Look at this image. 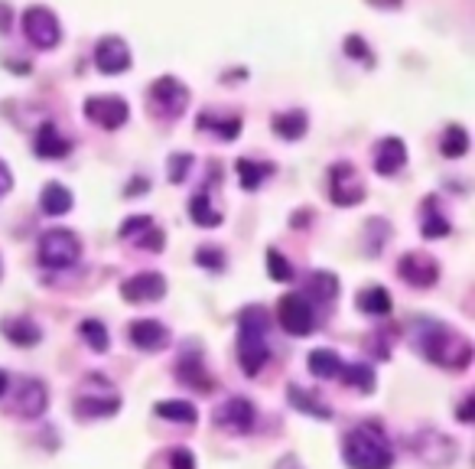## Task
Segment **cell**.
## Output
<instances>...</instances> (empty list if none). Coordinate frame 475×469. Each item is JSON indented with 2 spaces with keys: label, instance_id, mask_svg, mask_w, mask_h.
<instances>
[{
  "label": "cell",
  "instance_id": "cell-35",
  "mask_svg": "<svg viewBox=\"0 0 475 469\" xmlns=\"http://www.w3.org/2000/svg\"><path fill=\"white\" fill-rule=\"evenodd\" d=\"M79 336L89 342L91 352H108V349H111V342H108V330H105L101 320H81Z\"/></svg>",
  "mask_w": 475,
  "mask_h": 469
},
{
  "label": "cell",
  "instance_id": "cell-3",
  "mask_svg": "<svg viewBox=\"0 0 475 469\" xmlns=\"http://www.w3.org/2000/svg\"><path fill=\"white\" fill-rule=\"evenodd\" d=\"M420 352L430 362L443 365V368H456V372H466L469 362H472V342L443 323L420 326Z\"/></svg>",
  "mask_w": 475,
  "mask_h": 469
},
{
  "label": "cell",
  "instance_id": "cell-11",
  "mask_svg": "<svg viewBox=\"0 0 475 469\" xmlns=\"http://www.w3.org/2000/svg\"><path fill=\"white\" fill-rule=\"evenodd\" d=\"M365 183L362 177H358V170H355L352 163H336L329 170V199L336 206H358L365 199Z\"/></svg>",
  "mask_w": 475,
  "mask_h": 469
},
{
  "label": "cell",
  "instance_id": "cell-45",
  "mask_svg": "<svg viewBox=\"0 0 475 469\" xmlns=\"http://www.w3.org/2000/svg\"><path fill=\"white\" fill-rule=\"evenodd\" d=\"M10 30V7L7 4H0V33Z\"/></svg>",
  "mask_w": 475,
  "mask_h": 469
},
{
  "label": "cell",
  "instance_id": "cell-17",
  "mask_svg": "<svg viewBox=\"0 0 475 469\" xmlns=\"http://www.w3.org/2000/svg\"><path fill=\"white\" fill-rule=\"evenodd\" d=\"M128 336L140 352H160V349L169 346V330L160 320H134L128 326Z\"/></svg>",
  "mask_w": 475,
  "mask_h": 469
},
{
  "label": "cell",
  "instance_id": "cell-9",
  "mask_svg": "<svg viewBox=\"0 0 475 469\" xmlns=\"http://www.w3.org/2000/svg\"><path fill=\"white\" fill-rule=\"evenodd\" d=\"M81 111H85V118H89L91 124H98V128L105 130L124 128L130 118V108L121 95H91L89 101L81 105Z\"/></svg>",
  "mask_w": 475,
  "mask_h": 469
},
{
  "label": "cell",
  "instance_id": "cell-24",
  "mask_svg": "<svg viewBox=\"0 0 475 469\" xmlns=\"http://www.w3.org/2000/svg\"><path fill=\"white\" fill-rule=\"evenodd\" d=\"M420 232H423V238H446L452 232L450 219H446L440 203H436V196H427L423 206H420Z\"/></svg>",
  "mask_w": 475,
  "mask_h": 469
},
{
  "label": "cell",
  "instance_id": "cell-8",
  "mask_svg": "<svg viewBox=\"0 0 475 469\" xmlns=\"http://www.w3.org/2000/svg\"><path fill=\"white\" fill-rule=\"evenodd\" d=\"M277 320H280L283 332L309 336L316 330V307L307 300V293H283L277 303Z\"/></svg>",
  "mask_w": 475,
  "mask_h": 469
},
{
  "label": "cell",
  "instance_id": "cell-30",
  "mask_svg": "<svg viewBox=\"0 0 475 469\" xmlns=\"http://www.w3.org/2000/svg\"><path fill=\"white\" fill-rule=\"evenodd\" d=\"M342 359H338L336 349H313L309 352V372L316 375V378H338V372H342Z\"/></svg>",
  "mask_w": 475,
  "mask_h": 469
},
{
  "label": "cell",
  "instance_id": "cell-41",
  "mask_svg": "<svg viewBox=\"0 0 475 469\" xmlns=\"http://www.w3.org/2000/svg\"><path fill=\"white\" fill-rule=\"evenodd\" d=\"M14 189V173H10V167L4 160H0V199Z\"/></svg>",
  "mask_w": 475,
  "mask_h": 469
},
{
  "label": "cell",
  "instance_id": "cell-13",
  "mask_svg": "<svg viewBox=\"0 0 475 469\" xmlns=\"http://www.w3.org/2000/svg\"><path fill=\"white\" fill-rule=\"evenodd\" d=\"M134 56H130V46L128 40L121 36H101L95 46V69L101 75H121L130 69Z\"/></svg>",
  "mask_w": 475,
  "mask_h": 469
},
{
  "label": "cell",
  "instance_id": "cell-21",
  "mask_svg": "<svg viewBox=\"0 0 475 469\" xmlns=\"http://www.w3.org/2000/svg\"><path fill=\"white\" fill-rule=\"evenodd\" d=\"M0 332H4L16 349L40 346V340H43V330L33 323L30 316H4V320H0Z\"/></svg>",
  "mask_w": 475,
  "mask_h": 469
},
{
  "label": "cell",
  "instance_id": "cell-42",
  "mask_svg": "<svg viewBox=\"0 0 475 469\" xmlns=\"http://www.w3.org/2000/svg\"><path fill=\"white\" fill-rule=\"evenodd\" d=\"M472 411H475V397L469 395L466 401L460 405V421H462V424H472Z\"/></svg>",
  "mask_w": 475,
  "mask_h": 469
},
{
  "label": "cell",
  "instance_id": "cell-46",
  "mask_svg": "<svg viewBox=\"0 0 475 469\" xmlns=\"http://www.w3.org/2000/svg\"><path fill=\"white\" fill-rule=\"evenodd\" d=\"M7 388H10V375L4 372V368H0V397L7 395Z\"/></svg>",
  "mask_w": 475,
  "mask_h": 469
},
{
  "label": "cell",
  "instance_id": "cell-20",
  "mask_svg": "<svg viewBox=\"0 0 475 469\" xmlns=\"http://www.w3.org/2000/svg\"><path fill=\"white\" fill-rule=\"evenodd\" d=\"M176 378L179 385H189L193 391H202V395H209L212 388H215V381H212L209 368H205V362H202L199 349H193V356L185 352L183 359L176 362Z\"/></svg>",
  "mask_w": 475,
  "mask_h": 469
},
{
  "label": "cell",
  "instance_id": "cell-5",
  "mask_svg": "<svg viewBox=\"0 0 475 469\" xmlns=\"http://www.w3.org/2000/svg\"><path fill=\"white\" fill-rule=\"evenodd\" d=\"M36 258L46 271H69L81 258V242L72 228H49L36 244Z\"/></svg>",
  "mask_w": 475,
  "mask_h": 469
},
{
  "label": "cell",
  "instance_id": "cell-25",
  "mask_svg": "<svg viewBox=\"0 0 475 469\" xmlns=\"http://www.w3.org/2000/svg\"><path fill=\"white\" fill-rule=\"evenodd\" d=\"M287 401H290L297 411L316 417V421H332V407L326 405V401H322L316 391H307V388H299V385H290V388H287Z\"/></svg>",
  "mask_w": 475,
  "mask_h": 469
},
{
  "label": "cell",
  "instance_id": "cell-40",
  "mask_svg": "<svg viewBox=\"0 0 475 469\" xmlns=\"http://www.w3.org/2000/svg\"><path fill=\"white\" fill-rule=\"evenodd\" d=\"M169 469H195V456L185 450V446H176L169 454Z\"/></svg>",
  "mask_w": 475,
  "mask_h": 469
},
{
  "label": "cell",
  "instance_id": "cell-14",
  "mask_svg": "<svg viewBox=\"0 0 475 469\" xmlns=\"http://www.w3.org/2000/svg\"><path fill=\"white\" fill-rule=\"evenodd\" d=\"M118 234H121L124 242L138 244V248H144V251L166 248V234L157 228V222L150 219V215H130V219H124L121 228H118Z\"/></svg>",
  "mask_w": 475,
  "mask_h": 469
},
{
  "label": "cell",
  "instance_id": "cell-36",
  "mask_svg": "<svg viewBox=\"0 0 475 469\" xmlns=\"http://www.w3.org/2000/svg\"><path fill=\"white\" fill-rule=\"evenodd\" d=\"M264 261H267V274L274 277L277 283H290V281H293V274H297V271H293L290 261L283 258V254H280V251H277V248H267Z\"/></svg>",
  "mask_w": 475,
  "mask_h": 469
},
{
  "label": "cell",
  "instance_id": "cell-33",
  "mask_svg": "<svg viewBox=\"0 0 475 469\" xmlns=\"http://www.w3.org/2000/svg\"><path fill=\"white\" fill-rule=\"evenodd\" d=\"M338 378L346 381L348 388L362 391V395H368V391H375V368L365 362H352V365H342V372H338Z\"/></svg>",
  "mask_w": 475,
  "mask_h": 469
},
{
  "label": "cell",
  "instance_id": "cell-32",
  "mask_svg": "<svg viewBox=\"0 0 475 469\" xmlns=\"http://www.w3.org/2000/svg\"><path fill=\"white\" fill-rule=\"evenodd\" d=\"M440 154L446 160H460V157L469 154V130L462 124H450L443 130V138H440Z\"/></svg>",
  "mask_w": 475,
  "mask_h": 469
},
{
  "label": "cell",
  "instance_id": "cell-15",
  "mask_svg": "<svg viewBox=\"0 0 475 469\" xmlns=\"http://www.w3.org/2000/svg\"><path fill=\"white\" fill-rule=\"evenodd\" d=\"M121 297L128 303H157L166 297V277L157 271H140L121 283Z\"/></svg>",
  "mask_w": 475,
  "mask_h": 469
},
{
  "label": "cell",
  "instance_id": "cell-6",
  "mask_svg": "<svg viewBox=\"0 0 475 469\" xmlns=\"http://www.w3.org/2000/svg\"><path fill=\"white\" fill-rule=\"evenodd\" d=\"M147 101H150V111L163 121H176L183 118L185 108H189V89L176 75H160V79L147 89Z\"/></svg>",
  "mask_w": 475,
  "mask_h": 469
},
{
  "label": "cell",
  "instance_id": "cell-18",
  "mask_svg": "<svg viewBox=\"0 0 475 469\" xmlns=\"http://www.w3.org/2000/svg\"><path fill=\"white\" fill-rule=\"evenodd\" d=\"M49 407V395H46V385L40 378H24L20 381V391L14 397V411L20 417H43Z\"/></svg>",
  "mask_w": 475,
  "mask_h": 469
},
{
  "label": "cell",
  "instance_id": "cell-26",
  "mask_svg": "<svg viewBox=\"0 0 475 469\" xmlns=\"http://www.w3.org/2000/svg\"><path fill=\"white\" fill-rule=\"evenodd\" d=\"M355 307L362 310L365 316H387L391 313V293H387L381 283H371V287H362V291H358Z\"/></svg>",
  "mask_w": 475,
  "mask_h": 469
},
{
  "label": "cell",
  "instance_id": "cell-22",
  "mask_svg": "<svg viewBox=\"0 0 475 469\" xmlns=\"http://www.w3.org/2000/svg\"><path fill=\"white\" fill-rule=\"evenodd\" d=\"M271 128H274V134L280 140H303L309 130V118L303 108H287V111H277L274 121H271Z\"/></svg>",
  "mask_w": 475,
  "mask_h": 469
},
{
  "label": "cell",
  "instance_id": "cell-29",
  "mask_svg": "<svg viewBox=\"0 0 475 469\" xmlns=\"http://www.w3.org/2000/svg\"><path fill=\"white\" fill-rule=\"evenodd\" d=\"M189 219L199 228H218L222 225V212L215 209L209 193H195L193 199H189Z\"/></svg>",
  "mask_w": 475,
  "mask_h": 469
},
{
  "label": "cell",
  "instance_id": "cell-43",
  "mask_svg": "<svg viewBox=\"0 0 475 469\" xmlns=\"http://www.w3.org/2000/svg\"><path fill=\"white\" fill-rule=\"evenodd\" d=\"M130 183H134V187H128V189H124V196H134V193H138V196H144L147 189H150V187H147V179H144V177H134V179H130Z\"/></svg>",
  "mask_w": 475,
  "mask_h": 469
},
{
  "label": "cell",
  "instance_id": "cell-28",
  "mask_svg": "<svg viewBox=\"0 0 475 469\" xmlns=\"http://www.w3.org/2000/svg\"><path fill=\"white\" fill-rule=\"evenodd\" d=\"M199 128H209L212 134H218L222 140H234L242 134V118L238 114H199Z\"/></svg>",
  "mask_w": 475,
  "mask_h": 469
},
{
  "label": "cell",
  "instance_id": "cell-16",
  "mask_svg": "<svg viewBox=\"0 0 475 469\" xmlns=\"http://www.w3.org/2000/svg\"><path fill=\"white\" fill-rule=\"evenodd\" d=\"M33 150H36L40 160H65L69 150H72V144H69V138L59 130V124L43 121L40 130H36V138H33Z\"/></svg>",
  "mask_w": 475,
  "mask_h": 469
},
{
  "label": "cell",
  "instance_id": "cell-23",
  "mask_svg": "<svg viewBox=\"0 0 475 469\" xmlns=\"http://www.w3.org/2000/svg\"><path fill=\"white\" fill-rule=\"evenodd\" d=\"M234 173H238V187L248 189V193H258V189L267 183V177H274V163L251 160V157H238V163H234Z\"/></svg>",
  "mask_w": 475,
  "mask_h": 469
},
{
  "label": "cell",
  "instance_id": "cell-27",
  "mask_svg": "<svg viewBox=\"0 0 475 469\" xmlns=\"http://www.w3.org/2000/svg\"><path fill=\"white\" fill-rule=\"evenodd\" d=\"M72 193L62 187V183H46L40 193V209L46 215H65V212H72Z\"/></svg>",
  "mask_w": 475,
  "mask_h": 469
},
{
  "label": "cell",
  "instance_id": "cell-37",
  "mask_svg": "<svg viewBox=\"0 0 475 469\" xmlns=\"http://www.w3.org/2000/svg\"><path fill=\"white\" fill-rule=\"evenodd\" d=\"M195 264L222 274V271H225V251L215 248V244H202V248H195Z\"/></svg>",
  "mask_w": 475,
  "mask_h": 469
},
{
  "label": "cell",
  "instance_id": "cell-44",
  "mask_svg": "<svg viewBox=\"0 0 475 469\" xmlns=\"http://www.w3.org/2000/svg\"><path fill=\"white\" fill-rule=\"evenodd\" d=\"M277 469H303V463H299L293 454H287V456H280V463H277Z\"/></svg>",
  "mask_w": 475,
  "mask_h": 469
},
{
  "label": "cell",
  "instance_id": "cell-34",
  "mask_svg": "<svg viewBox=\"0 0 475 469\" xmlns=\"http://www.w3.org/2000/svg\"><path fill=\"white\" fill-rule=\"evenodd\" d=\"M309 293H313L319 303H329L338 297V277L332 271H313L309 274Z\"/></svg>",
  "mask_w": 475,
  "mask_h": 469
},
{
  "label": "cell",
  "instance_id": "cell-39",
  "mask_svg": "<svg viewBox=\"0 0 475 469\" xmlns=\"http://www.w3.org/2000/svg\"><path fill=\"white\" fill-rule=\"evenodd\" d=\"M342 49H346V56H352V59H362V62H375V56H371V46L362 40V36H346Z\"/></svg>",
  "mask_w": 475,
  "mask_h": 469
},
{
  "label": "cell",
  "instance_id": "cell-12",
  "mask_svg": "<svg viewBox=\"0 0 475 469\" xmlns=\"http://www.w3.org/2000/svg\"><path fill=\"white\" fill-rule=\"evenodd\" d=\"M212 421H215V427L228 430V434H248L254 427V421H258V411H254L248 397H228V401H222L215 407Z\"/></svg>",
  "mask_w": 475,
  "mask_h": 469
},
{
  "label": "cell",
  "instance_id": "cell-19",
  "mask_svg": "<svg viewBox=\"0 0 475 469\" xmlns=\"http://www.w3.org/2000/svg\"><path fill=\"white\" fill-rule=\"evenodd\" d=\"M375 173L381 177H394V173L404 170V163H407V144L401 138H381L375 144Z\"/></svg>",
  "mask_w": 475,
  "mask_h": 469
},
{
  "label": "cell",
  "instance_id": "cell-38",
  "mask_svg": "<svg viewBox=\"0 0 475 469\" xmlns=\"http://www.w3.org/2000/svg\"><path fill=\"white\" fill-rule=\"evenodd\" d=\"M193 170V154H173L169 157V183H183L185 179V173Z\"/></svg>",
  "mask_w": 475,
  "mask_h": 469
},
{
  "label": "cell",
  "instance_id": "cell-2",
  "mask_svg": "<svg viewBox=\"0 0 475 469\" xmlns=\"http://www.w3.org/2000/svg\"><path fill=\"white\" fill-rule=\"evenodd\" d=\"M342 456L352 469H391L394 450L378 424H358L346 434Z\"/></svg>",
  "mask_w": 475,
  "mask_h": 469
},
{
  "label": "cell",
  "instance_id": "cell-10",
  "mask_svg": "<svg viewBox=\"0 0 475 469\" xmlns=\"http://www.w3.org/2000/svg\"><path fill=\"white\" fill-rule=\"evenodd\" d=\"M397 277L404 283H411L417 291H427L440 281V264H436L433 254H423V251H407L397 261Z\"/></svg>",
  "mask_w": 475,
  "mask_h": 469
},
{
  "label": "cell",
  "instance_id": "cell-7",
  "mask_svg": "<svg viewBox=\"0 0 475 469\" xmlns=\"http://www.w3.org/2000/svg\"><path fill=\"white\" fill-rule=\"evenodd\" d=\"M20 26H24V36L36 49H52L62 43V24H59V16L49 7H43V4L26 7L24 16H20Z\"/></svg>",
  "mask_w": 475,
  "mask_h": 469
},
{
  "label": "cell",
  "instance_id": "cell-31",
  "mask_svg": "<svg viewBox=\"0 0 475 469\" xmlns=\"http://www.w3.org/2000/svg\"><path fill=\"white\" fill-rule=\"evenodd\" d=\"M154 414L157 417H163V421H169V424H189V427H193L195 417H199V411H195L193 401H157Z\"/></svg>",
  "mask_w": 475,
  "mask_h": 469
},
{
  "label": "cell",
  "instance_id": "cell-4",
  "mask_svg": "<svg viewBox=\"0 0 475 469\" xmlns=\"http://www.w3.org/2000/svg\"><path fill=\"white\" fill-rule=\"evenodd\" d=\"M72 407L79 421H101V417H111V414L121 411V395L114 391V385L108 378L89 375L81 381V391Z\"/></svg>",
  "mask_w": 475,
  "mask_h": 469
},
{
  "label": "cell",
  "instance_id": "cell-1",
  "mask_svg": "<svg viewBox=\"0 0 475 469\" xmlns=\"http://www.w3.org/2000/svg\"><path fill=\"white\" fill-rule=\"evenodd\" d=\"M267 330H271V316H267L264 307L251 303V307L242 310L238 316V362H242L244 375L261 372L271 359V346H267Z\"/></svg>",
  "mask_w": 475,
  "mask_h": 469
}]
</instances>
